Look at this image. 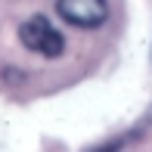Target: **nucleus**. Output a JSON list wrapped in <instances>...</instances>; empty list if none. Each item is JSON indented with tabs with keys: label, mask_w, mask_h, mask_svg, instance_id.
Returning <instances> with one entry per match:
<instances>
[{
	"label": "nucleus",
	"mask_w": 152,
	"mask_h": 152,
	"mask_svg": "<svg viewBox=\"0 0 152 152\" xmlns=\"http://www.w3.org/2000/svg\"><path fill=\"white\" fill-rule=\"evenodd\" d=\"M19 40H22L25 50L37 53L44 59H56L65 50V37L56 31V25L47 16H31L28 22H22L19 25Z\"/></svg>",
	"instance_id": "nucleus-1"
},
{
	"label": "nucleus",
	"mask_w": 152,
	"mask_h": 152,
	"mask_svg": "<svg viewBox=\"0 0 152 152\" xmlns=\"http://www.w3.org/2000/svg\"><path fill=\"white\" fill-rule=\"evenodd\" d=\"M56 12L68 25L99 28V25L109 19V3L106 0H56Z\"/></svg>",
	"instance_id": "nucleus-2"
},
{
	"label": "nucleus",
	"mask_w": 152,
	"mask_h": 152,
	"mask_svg": "<svg viewBox=\"0 0 152 152\" xmlns=\"http://www.w3.org/2000/svg\"><path fill=\"white\" fill-rule=\"evenodd\" d=\"M121 143H124V140H112L109 146H99V149H93V152H118V149H121Z\"/></svg>",
	"instance_id": "nucleus-3"
},
{
	"label": "nucleus",
	"mask_w": 152,
	"mask_h": 152,
	"mask_svg": "<svg viewBox=\"0 0 152 152\" xmlns=\"http://www.w3.org/2000/svg\"><path fill=\"white\" fill-rule=\"evenodd\" d=\"M149 121H152V106H149Z\"/></svg>",
	"instance_id": "nucleus-4"
}]
</instances>
